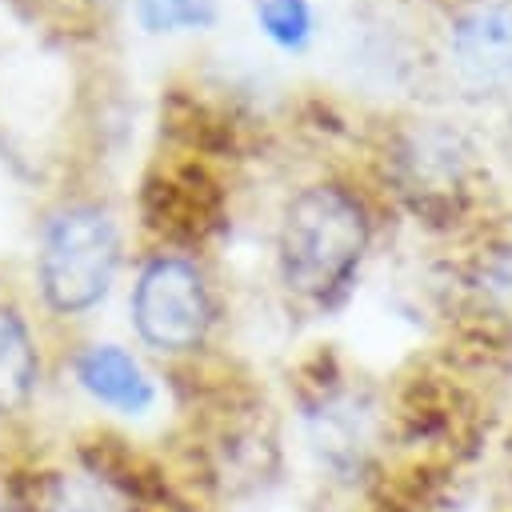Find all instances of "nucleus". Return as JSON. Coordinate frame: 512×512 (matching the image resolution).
<instances>
[{
  "label": "nucleus",
  "mask_w": 512,
  "mask_h": 512,
  "mask_svg": "<svg viewBox=\"0 0 512 512\" xmlns=\"http://www.w3.org/2000/svg\"><path fill=\"white\" fill-rule=\"evenodd\" d=\"M76 380L92 400H100V404H108L116 412H128V416L144 412L152 404V396H156L152 380L144 376V368L116 344L84 348L76 356Z\"/></svg>",
  "instance_id": "423d86ee"
},
{
  "label": "nucleus",
  "mask_w": 512,
  "mask_h": 512,
  "mask_svg": "<svg viewBox=\"0 0 512 512\" xmlns=\"http://www.w3.org/2000/svg\"><path fill=\"white\" fill-rule=\"evenodd\" d=\"M116 264L120 236L104 208L72 204L48 220L36 252V276L48 308H56L60 316L96 308L112 288Z\"/></svg>",
  "instance_id": "f03ea898"
},
{
  "label": "nucleus",
  "mask_w": 512,
  "mask_h": 512,
  "mask_svg": "<svg viewBox=\"0 0 512 512\" xmlns=\"http://www.w3.org/2000/svg\"><path fill=\"white\" fill-rule=\"evenodd\" d=\"M308 440L328 468L352 472L368 452V420L352 400L336 396L308 412Z\"/></svg>",
  "instance_id": "6e6552de"
},
{
  "label": "nucleus",
  "mask_w": 512,
  "mask_h": 512,
  "mask_svg": "<svg viewBox=\"0 0 512 512\" xmlns=\"http://www.w3.org/2000/svg\"><path fill=\"white\" fill-rule=\"evenodd\" d=\"M256 16L280 48H304L312 36V12L304 0H256Z\"/></svg>",
  "instance_id": "9d476101"
},
{
  "label": "nucleus",
  "mask_w": 512,
  "mask_h": 512,
  "mask_svg": "<svg viewBox=\"0 0 512 512\" xmlns=\"http://www.w3.org/2000/svg\"><path fill=\"white\" fill-rule=\"evenodd\" d=\"M452 56L468 84L512 88V4L492 0L468 8L452 28Z\"/></svg>",
  "instance_id": "20e7f679"
},
{
  "label": "nucleus",
  "mask_w": 512,
  "mask_h": 512,
  "mask_svg": "<svg viewBox=\"0 0 512 512\" xmlns=\"http://www.w3.org/2000/svg\"><path fill=\"white\" fill-rule=\"evenodd\" d=\"M0 512H32V504H28V488L16 484L12 476H0Z\"/></svg>",
  "instance_id": "9b49d317"
},
{
  "label": "nucleus",
  "mask_w": 512,
  "mask_h": 512,
  "mask_svg": "<svg viewBox=\"0 0 512 512\" xmlns=\"http://www.w3.org/2000/svg\"><path fill=\"white\" fill-rule=\"evenodd\" d=\"M132 320L144 344L160 352H192L212 324V300L196 264L156 256L132 288Z\"/></svg>",
  "instance_id": "7ed1b4c3"
},
{
  "label": "nucleus",
  "mask_w": 512,
  "mask_h": 512,
  "mask_svg": "<svg viewBox=\"0 0 512 512\" xmlns=\"http://www.w3.org/2000/svg\"><path fill=\"white\" fill-rule=\"evenodd\" d=\"M36 380H40V356L28 320L16 308L0 304V420L20 416L32 404Z\"/></svg>",
  "instance_id": "0eeeda50"
},
{
  "label": "nucleus",
  "mask_w": 512,
  "mask_h": 512,
  "mask_svg": "<svg viewBox=\"0 0 512 512\" xmlns=\"http://www.w3.org/2000/svg\"><path fill=\"white\" fill-rule=\"evenodd\" d=\"M32 512H140L132 492L104 468L76 464L28 484Z\"/></svg>",
  "instance_id": "39448f33"
},
{
  "label": "nucleus",
  "mask_w": 512,
  "mask_h": 512,
  "mask_svg": "<svg viewBox=\"0 0 512 512\" xmlns=\"http://www.w3.org/2000/svg\"><path fill=\"white\" fill-rule=\"evenodd\" d=\"M368 244L364 208L336 184L304 188L280 224L284 284L312 300H332L356 272Z\"/></svg>",
  "instance_id": "f257e3e1"
},
{
  "label": "nucleus",
  "mask_w": 512,
  "mask_h": 512,
  "mask_svg": "<svg viewBox=\"0 0 512 512\" xmlns=\"http://www.w3.org/2000/svg\"><path fill=\"white\" fill-rule=\"evenodd\" d=\"M136 16L148 32L212 28L216 24V0H136Z\"/></svg>",
  "instance_id": "1a4fd4ad"
}]
</instances>
